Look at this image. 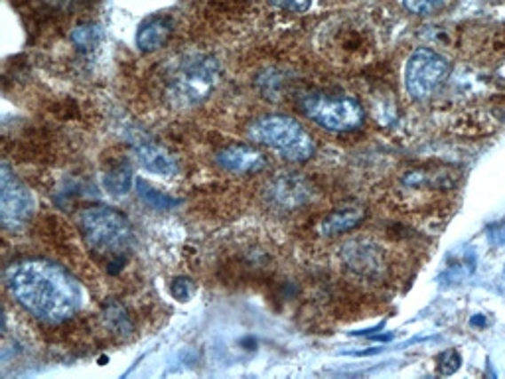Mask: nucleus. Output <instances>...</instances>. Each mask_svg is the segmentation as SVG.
Returning <instances> with one entry per match:
<instances>
[{
  "mask_svg": "<svg viewBox=\"0 0 505 379\" xmlns=\"http://www.w3.org/2000/svg\"><path fill=\"white\" fill-rule=\"evenodd\" d=\"M4 277L14 301L42 322H66L82 311V283L56 263L20 259L8 265Z\"/></svg>",
  "mask_w": 505,
  "mask_h": 379,
  "instance_id": "1",
  "label": "nucleus"
},
{
  "mask_svg": "<svg viewBox=\"0 0 505 379\" xmlns=\"http://www.w3.org/2000/svg\"><path fill=\"white\" fill-rule=\"evenodd\" d=\"M79 232L85 245L109 271H117L127 261L135 243V233L125 214L109 206H91L79 214Z\"/></svg>",
  "mask_w": 505,
  "mask_h": 379,
  "instance_id": "2",
  "label": "nucleus"
},
{
  "mask_svg": "<svg viewBox=\"0 0 505 379\" xmlns=\"http://www.w3.org/2000/svg\"><path fill=\"white\" fill-rule=\"evenodd\" d=\"M247 133L253 143L271 146L292 162H304L316 151L314 138L308 130L287 114H264L251 122Z\"/></svg>",
  "mask_w": 505,
  "mask_h": 379,
  "instance_id": "3",
  "label": "nucleus"
},
{
  "mask_svg": "<svg viewBox=\"0 0 505 379\" xmlns=\"http://www.w3.org/2000/svg\"><path fill=\"white\" fill-rule=\"evenodd\" d=\"M219 66L209 56H192L174 66L168 75L166 93L178 107H188L206 99L219 82Z\"/></svg>",
  "mask_w": 505,
  "mask_h": 379,
  "instance_id": "4",
  "label": "nucleus"
},
{
  "mask_svg": "<svg viewBox=\"0 0 505 379\" xmlns=\"http://www.w3.org/2000/svg\"><path fill=\"white\" fill-rule=\"evenodd\" d=\"M303 109L306 117L334 133H350L363 122V107L348 95L310 93L304 97Z\"/></svg>",
  "mask_w": 505,
  "mask_h": 379,
  "instance_id": "5",
  "label": "nucleus"
},
{
  "mask_svg": "<svg viewBox=\"0 0 505 379\" xmlns=\"http://www.w3.org/2000/svg\"><path fill=\"white\" fill-rule=\"evenodd\" d=\"M450 75L448 59L438 51L421 48L406 61L405 85L413 99H429Z\"/></svg>",
  "mask_w": 505,
  "mask_h": 379,
  "instance_id": "6",
  "label": "nucleus"
},
{
  "mask_svg": "<svg viewBox=\"0 0 505 379\" xmlns=\"http://www.w3.org/2000/svg\"><path fill=\"white\" fill-rule=\"evenodd\" d=\"M0 214L6 229H19L34 216V196L8 164L0 169Z\"/></svg>",
  "mask_w": 505,
  "mask_h": 379,
  "instance_id": "7",
  "label": "nucleus"
},
{
  "mask_svg": "<svg viewBox=\"0 0 505 379\" xmlns=\"http://www.w3.org/2000/svg\"><path fill=\"white\" fill-rule=\"evenodd\" d=\"M310 196H312V186H310L306 178L295 172L279 176L269 186V198L272 204L285 209L303 208Z\"/></svg>",
  "mask_w": 505,
  "mask_h": 379,
  "instance_id": "8",
  "label": "nucleus"
},
{
  "mask_svg": "<svg viewBox=\"0 0 505 379\" xmlns=\"http://www.w3.org/2000/svg\"><path fill=\"white\" fill-rule=\"evenodd\" d=\"M217 164L233 174H255L267 169V156L253 145H232L217 153Z\"/></svg>",
  "mask_w": 505,
  "mask_h": 379,
  "instance_id": "9",
  "label": "nucleus"
},
{
  "mask_svg": "<svg viewBox=\"0 0 505 379\" xmlns=\"http://www.w3.org/2000/svg\"><path fill=\"white\" fill-rule=\"evenodd\" d=\"M172 30H174V22L168 19V16H154V19H148L143 26H140L137 34L138 50L145 51V54L161 50L164 43L170 40Z\"/></svg>",
  "mask_w": 505,
  "mask_h": 379,
  "instance_id": "10",
  "label": "nucleus"
},
{
  "mask_svg": "<svg viewBox=\"0 0 505 379\" xmlns=\"http://www.w3.org/2000/svg\"><path fill=\"white\" fill-rule=\"evenodd\" d=\"M363 219H366V209L363 208H345L338 209L334 214L326 216L320 224V232L324 235H338L348 233L351 229H356Z\"/></svg>",
  "mask_w": 505,
  "mask_h": 379,
  "instance_id": "11",
  "label": "nucleus"
},
{
  "mask_svg": "<svg viewBox=\"0 0 505 379\" xmlns=\"http://www.w3.org/2000/svg\"><path fill=\"white\" fill-rule=\"evenodd\" d=\"M137 158L146 170L162 174V176H172L176 169H178L174 158L168 154L164 148L156 146V145H140L137 148Z\"/></svg>",
  "mask_w": 505,
  "mask_h": 379,
  "instance_id": "12",
  "label": "nucleus"
},
{
  "mask_svg": "<svg viewBox=\"0 0 505 379\" xmlns=\"http://www.w3.org/2000/svg\"><path fill=\"white\" fill-rule=\"evenodd\" d=\"M345 261L350 263L353 271L359 272H377L381 269V255L375 249H369L367 245H351L345 247Z\"/></svg>",
  "mask_w": 505,
  "mask_h": 379,
  "instance_id": "13",
  "label": "nucleus"
},
{
  "mask_svg": "<svg viewBox=\"0 0 505 379\" xmlns=\"http://www.w3.org/2000/svg\"><path fill=\"white\" fill-rule=\"evenodd\" d=\"M105 188H107L109 193L113 196H122V193H127L130 188V182H132V170L129 164H117L113 166V169L105 174Z\"/></svg>",
  "mask_w": 505,
  "mask_h": 379,
  "instance_id": "14",
  "label": "nucleus"
},
{
  "mask_svg": "<svg viewBox=\"0 0 505 379\" xmlns=\"http://www.w3.org/2000/svg\"><path fill=\"white\" fill-rule=\"evenodd\" d=\"M101 38H103V32L97 24H82L72 32L74 46L82 51L95 50L97 46H99Z\"/></svg>",
  "mask_w": 505,
  "mask_h": 379,
  "instance_id": "15",
  "label": "nucleus"
},
{
  "mask_svg": "<svg viewBox=\"0 0 505 379\" xmlns=\"http://www.w3.org/2000/svg\"><path fill=\"white\" fill-rule=\"evenodd\" d=\"M103 316H105V322H107L109 328L117 334H129L132 330L129 314L125 312V308L117 303H109L107 306H105Z\"/></svg>",
  "mask_w": 505,
  "mask_h": 379,
  "instance_id": "16",
  "label": "nucleus"
},
{
  "mask_svg": "<svg viewBox=\"0 0 505 379\" xmlns=\"http://www.w3.org/2000/svg\"><path fill=\"white\" fill-rule=\"evenodd\" d=\"M137 192H138V196L143 198L148 206H153V208H161V209H166V208H172L176 204V200L170 198V196H166V193L162 192H158L154 190L150 184H146L145 180H137Z\"/></svg>",
  "mask_w": 505,
  "mask_h": 379,
  "instance_id": "17",
  "label": "nucleus"
},
{
  "mask_svg": "<svg viewBox=\"0 0 505 379\" xmlns=\"http://www.w3.org/2000/svg\"><path fill=\"white\" fill-rule=\"evenodd\" d=\"M405 8L416 16H429L438 12L448 0H403Z\"/></svg>",
  "mask_w": 505,
  "mask_h": 379,
  "instance_id": "18",
  "label": "nucleus"
},
{
  "mask_svg": "<svg viewBox=\"0 0 505 379\" xmlns=\"http://www.w3.org/2000/svg\"><path fill=\"white\" fill-rule=\"evenodd\" d=\"M458 367H460V354H458V351L448 350V351H445V354L438 358V372L440 374L450 375V374H454Z\"/></svg>",
  "mask_w": 505,
  "mask_h": 379,
  "instance_id": "19",
  "label": "nucleus"
},
{
  "mask_svg": "<svg viewBox=\"0 0 505 379\" xmlns=\"http://www.w3.org/2000/svg\"><path fill=\"white\" fill-rule=\"evenodd\" d=\"M271 3L277 8H280V11L304 12L310 8V3H312V0H271Z\"/></svg>",
  "mask_w": 505,
  "mask_h": 379,
  "instance_id": "20",
  "label": "nucleus"
},
{
  "mask_svg": "<svg viewBox=\"0 0 505 379\" xmlns=\"http://www.w3.org/2000/svg\"><path fill=\"white\" fill-rule=\"evenodd\" d=\"M192 290H193V283L190 279H176L172 283V295L178 298V301H188L192 296Z\"/></svg>",
  "mask_w": 505,
  "mask_h": 379,
  "instance_id": "21",
  "label": "nucleus"
}]
</instances>
